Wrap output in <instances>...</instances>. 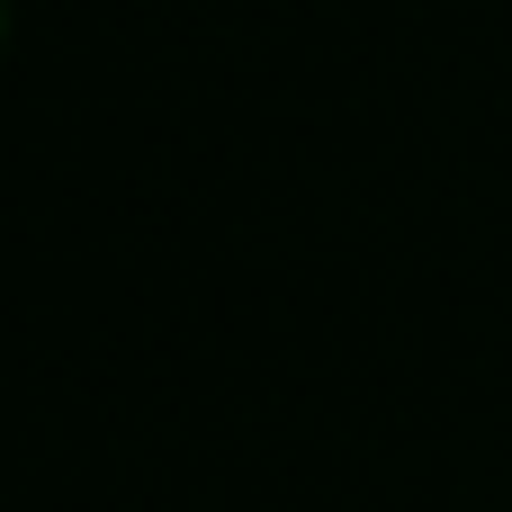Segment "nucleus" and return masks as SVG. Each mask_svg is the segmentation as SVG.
I'll list each match as a JSON object with an SVG mask.
<instances>
[{
  "label": "nucleus",
  "instance_id": "obj_1",
  "mask_svg": "<svg viewBox=\"0 0 512 512\" xmlns=\"http://www.w3.org/2000/svg\"><path fill=\"white\" fill-rule=\"evenodd\" d=\"M0 36H9V0H0Z\"/></svg>",
  "mask_w": 512,
  "mask_h": 512
}]
</instances>
